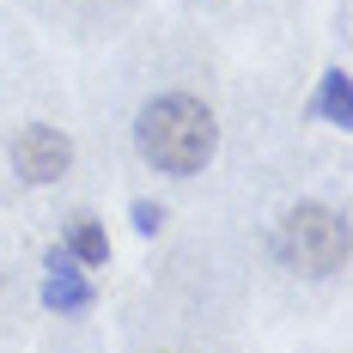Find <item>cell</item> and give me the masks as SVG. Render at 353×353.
<instances>
[{
  "mask_svg": "<svg viewBox=\"0 0 353 353\" xmlns=\"http://www.w3.org/2000/svg\"><path fill=\"white\" fill-rule=\"evenodd\" d=\"M134 146H141L146 165H159L165 176H195V171H208L213 152H219V122H213V110L201 98L165 92V98L141 104Z\"/></svg>",
  "mask_w": 353,
  "mask_h": 353,
  "instance_id": "cell-1",
  "label": "cell"
},
{
  "mask_svg": "<svg viewBox=\"0 0 353 353\" xmlns=\"http://www.w3.org/2000/svg\"><path fill=\"white\" fill-rule=\"evenodd\" d=\"M274 256H281L292 274H305V281L335 274L347 262V225H341V213H329L323 201L286 208V219L274 225Z\"/></svg>",
  "mask_w": 353,
  "mask_h": 353,
  "instance_id": "cell-2",
  "label": "cell"
},
{
  "mask_svg": "<svg viewBox=\"0 0 353 353\" xmlns=\"http://www.w3.org/2000/svg\"><path fill=\"white\" fill-rule=\"evenodd\" d=\"M68 165H73V141L61 128H49V122L19 128V141H12V171L25 176V183H55V176H68Z\"/></svg>",
  "mask_w": 353,
  "mask_h": 353,
  "instance_id": "cell-3",
  "label": "cell"
},
{
  "mask_svg": "<svg viewBox=\"0 0 353 353\" xmlns=\"http://www.w3.org/2000/svg\"><path fill=\"white\" fill-rule=\"evenodd\" d=\"M43 268H49V281H43V305L61 311V317H79V311L92 305V286H85V274H79V262L55 244L49 256H43Z\"/></svg>",
  "mask_w": 353,
  "mask_h": 353,
  "instance_id": "cell-4",
  "label": "cell"
},
{
  "mask_svg": "<svg viewBox=\"0 0 353 353\" xmlns=\"http://www.w3.org/2000/svg\"><path fill=\"white\" fill-rule=\"evenodd\" d=\"M61 250H68L73 262H85V268H92V262H110V232L98 225V219H85V213H79L68 232H61Z\"/></svg>",
  "mask_w": 353,
  "mask_h": 353,
  "instance_id": "cell-5",
  "label": "cell"
},
{
  "mask_svg": "<svg viewBox=\"0 0 353 353\" xmlns=\"http://www.w3.org/2000/svg\"><path fill=\"white\" fill-rule=\"evenodd\" d=\"M317 116H323V122H335V128H347V122H353V85H347V73H341V68L323 73V85H317Z\"/></svg>",
  "mask_w": 353,
  "mask_h": 353,
  "instance_id": "cell-6",
  "label": "cell"
},
{
  "mask_svg": "<svg viewBox=\"0 0 353 353\" xmlns=\"http://www.w3.org/2000/svg\"><path fill=\"white\" fill-rule=\"evenodd\" d=\"M128 219H134V232H146V238H152V232L165 225V208H152V201H134V208H128Z\"/></svg>",
  "mask_w": 353,
  "mask_h": 353,
  "instance_id": "cell-7",
  "label": "cell"
}]
</instances>
